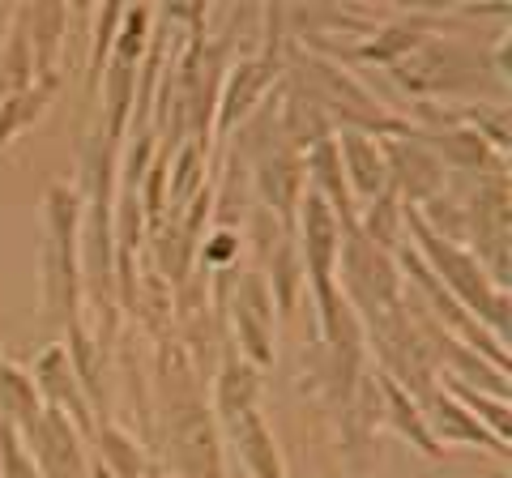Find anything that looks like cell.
Masks as SVG:
<instances>
[{"label": "cell", "mask_w": 512, "mask_h": 478, "mask_svg": "<svg viewBox=\"0 0 512 478\" xmlns=\"http://www.w3.org/2000/svg\"><path fill=\"white\" fill-rule=\"evenodd\" d=\"M282 86L312 99L325 116L333 120V129H355L372 137H406L414 133V124L402 120V111L384 107L367 86H359V77H350L338 60L312 52L299 39L282 43Z\"/></svg>", "instance_id": "6da1fadb"}, {"label": "cell", "mask_w": 512, "mask_h": 478, "mask_svg": "<svg viewBox=\"0 0 512 478\" xmlns=\"http://www.w3.org/2000/svg\"><path fill=\"white\" fill-rule=\"evenodd\" d=\"M389 77L414 103H431V99L478 103V94L500 90V99H504V90H508L487 47H478L470 39H444V35L423 39L406 60H397Z\"/></svg>", "instance_id": "7a4b0ae2"}, {"label": "cell", "mask_w": 512, "mask_h": 478, "mask_svg": "<svg viewBox=\"0 0 512 478\" xmlns=\"http://www.w3.org/2000/svg\"><path fill=\"white\" fill-rule=\"evenodd\" d=\"M406 244L419 252L423 265L436 274V282L444 291L453 295L495 342L508 346V325H512L508 291H495V282L487 278V269L474 261V252L466 244H448V239H440L436 231H427L423 218L414 214L410 205H406Z\"/></svg>", "instance_id": "3957f363"}, {"label": "cell", "mask_w": 512, "mask_h": 478, "mask_svg": "<svg viewBox=\"0 0 512 478\" xmlns=\"http://www.w3.org/2000/svg\"><path fill=\"white\" fill-rule=\"evenodd\" d=\"M338 291L350 299L359 321H376L402 308V269H397V252L376 248L363 239L359 227H342V248H338V269H333Z\"/></svg>", "instance_id": "277c9868"}, {"label": "cell", "mask_w": 512, "mask_h": 478, "mask_svg": "<svg viewBox=\"0 0 512 478\" xmlns=\"http://www.w3.org/2000/svg\"><path fill=\"white\" fill-rule=\"evenodd\" d=\"M512 197H508V167L491 175H474L466 188V248L487 269L495 291H508L512 278Z\"/></svg>", "instance_id": "5b68a950"}, {"label": "cell", "mask_w": 512, "mask_h": 478, "mask_svg": "<svg viewBox=\"0 0 512 478\" xmlns=\"http://www.w3.org/2000/svg\"><path fill=\"white\" fill-rule=\"evenodd\" d=\"M222 321L231 329V346L256 368H269L278 355V308L274 295L265 286L261 269H239L235 286L227 291V304H222Z\"/></svg>", "instance_id": "8992f818"}, {"label": "cell", "mask_w": 512, "mask_h": 478, "mask_svg": "<svg viewBox=\"0 0 512 478\" xmlns=\"http://www.w3.org/2000/svg\"><path fill=\"white\" fill-rule=\"evenodd\" d=\"M295 248L303 265V282L312 286V295L329 291L333 269H338V248H342V222L316 193H303L295 210Z\"/></svg>", "instance_id": "52a82bcc"}, {"label": "cell", "mask_w": 512, "mask_h": 478, "mask_svg": "<svg viewBox=\"0 0 512 478\" xmlns=\"http://www.w3.org/2000/svg\"><path fill=\"white\" fill-rule=\"evenodd\" d=\"M448 26V18H440V13L431 9H406L397 13V18L389 22H376V30L367 39H359L355 47H338V52H320L329 60H359V65H380V69H393L397 60H406L414 47H419L423 39L440 35V30Z\"/></svg>", "instance_id": "ba28073f"}, {"label": "cell", "mask_w": 512, "mask_h": 478, "mask_svg": "<svg viewBox=\"0 0 512 478\" xmlns=\"http://www.w3.org/2000/svg\"><path fill=\"white\" fill-rule=\"evenodd\" d=\"M384 158H389V188L402 197V205H410V210H419V205H427L431 197H440L448 188V180H453L440 158L427 150L419 129L406 133V137H384Z\"/></svg>", "instance_id": "9c48e42d"}, {"label": "cell", "mask_w": 512, "mask_h": 478, "mask_svg": "<svg viewBox=\"0 0 512 478\" xmlns=\"http://www.w3.org/2000/svg\"><path fill=\"white\" fill-rule=\"evenodd\" d=\"M252 175V197L265 214H274L282 227L295 231V210L303 193H308V175H303V154L291 146H274L265 154H256L248 163Z\"/></svg>", "instance_id": "30bf717a"}, {"label": "cell", "mask_w": 512, "mask_h": 478, "mask_svg": "<svg viewBox=\"0 0 512 478\" xmlns=\"http://www.w3.org/2000/svg\"><path fill=\"white\" fill-rule=\"evenodd\" d=\"M26 372H30V380H35L43 406L60 410L64 419H73L77 432L94 440V427H99V419H94V406H90V397L82 389V380H77V368H73L64 342H47Z\"/></svg>", "instance_id": "8fae6325"}, {"label": "cell", "mask_w": 512, "mask_h": 478, "mask_svg": "<svg viewBox=\"0 0 512 478\" xmlns=\"http://www.w3.org/2000/svg\"><path fill=\"white\" fill-rule=\"evenodd\" d=\"M22 444L43 478H90L86 436L77 432L73 419H64L60 410L47 406L35 419V427L22 436Z\"/></svg>", "instance_id": "7c38bea8"}, {"label": "cell", "mask_w": 512, "mask_h": 478, "mask_svg": "<svg viewBox=\"0 0 512 478\" xmlns=\"http://www.w3.org/2000/svg\"><path fill=\"white\" fill-rule=\"evenodd\" d=\"M261 389H265V372L256 368V363H248L239 350L227 342V355H222L218 372H214V389H210V414L227 427L235 423L239 414H252L261 410Z\"/></svg>", "instance_id": "4fadbf2b"}, {"label": "cell", "mask_w": 512, "mask_h": 478, "mask_svg": "<svg viewBox=\"0 0 512 478\" xmlns=\"http://www.w3.org/2000/svg\"><path fill=\"white\" fill-rule=\"evenodd\" d=\"M419 406H423L427 432L436 436V444H440V449H444V444H461V449H487V453H500V457L508 453V444H500V440H495V436L487 432V427L478 423L474 414H470L466 406H461L457 397L448 393L444 385H436V389H431V393L423 397Z\"/></svg>", "instance_id": "5bb4252c"}, {"label": "cell", "mask_w": 512, "mask_h": 478, "mask_svg": "<svg viewBox=\"0 0 512 478\" xmlns=\"http://www.w3.org/2000/svg\"><path fill=\"white\" fill-rule=\"evenodd\" d=\"M333 141H338V158H342L346 188H350V197H355V205L376 201L384 188H389V158H384V137L342 129V133H333Z\"/></svg>", "instance_id": "9a60e30c"}, {"label": "cell", "mask_w": 512, "mask_h": 478, "mask_svg": "<svg viewBox=\"0 0 512 478\" xmlns=\"http://www.w3.org/2000/svg\"><path fill=\"white\" fill-rule=\"evenodd\" d=\"M419 137L427 141V150L440 158L448 175H466V180H474V175H491L508 167L504 154H495L483 137H478L470 124H444V129H419Z\"/></svg>", "instance_id": "2e32d148"}, {"label": "cell", "mask_w": 512, "mask_h": 478, "mask_svg": "<svg viewBox=\"0 0 512 478\" xmlns=\"http://www.w3.org/2000/svg\"><path fill=\"white\" fill-rule=\"evenodd\" d=\"M154 389H158V402H163V410L205 402L197 363L188 359L184 342L171 338V333H167V338H158V350H154Z\"/></svg>", "instance_id": "e0dca14e"}, {"label": "cell", "mask_w": 512, "mask_h": 478, "mask_svg": "<svg viewBox=\"0 0 512 478\" xmlns=\"http://www.w3.org/2000/svg\"><path fill=\"white\" fill-rule=\"evenodd\" d=\"M227 436L239 449V457H244V466H248L252 478H286L282 449H278V440H274V432H269L261 410L239 414L235 423H227Z\"/></svg>", "instance_id": "ac0fdd59"}, {"label": "cell", "mask_w": 512, "mask_h": 478, "mask_svg": "<svg viewBox=\"0 0 512 478\" xmlns=\"http://www.w3.org/2000/svg\"><path fill=\"white\" fill-rule=\"evenodd\" d=\"M18 22L30 39V56H35V73L39 77H56L60 65V47H64V30H69V5H22Z\"/></svg>", "instance_id": "d6986e66"}, {"label": "cell", "mask_w": 512, "mask_h": 478, "mask_svg": "<svg viewBox=\"0 0 512 478\" xmlns=\"http://www.w3.org/2000/svg\"><path fill=\"white\" fill-rule=\"evenodd\" d=\"M380 376V372H376ZM380 406H384V427H389L393 436H402L414 453H423V457H444L448 449H440L436 436L427 432V419H423V406L414 402V397L406 389H397L389 376H380Z\"/></svg>", "instance_id": "ffe728a7"}, {"label": "cell", "mask_w": 512, "mask_h": 478, "mask_svg": "<svg viewBox=\"0 0 512 478\" xmlns=\"http://www.w3.org/2000/svg\"><path fill=\"white\" fill-rule=\"evenodd\" d=\"M210 184V141L188 137L167 154V214L184 205Z\"/></svg>", "instance_id": "44dd1931"}, {"label": "cell", "mask_w": 512, "mask_h": 478, "mask_svg": "<svg viewBox=\"0 0 512 478\" xmlns=\"http://www.w3.org/2000/svg\"><path fill=\"white\" fill-rule=\"evenodd\" d=\"M94 461H99L111 478H146L154 466V457L141 449L124 427L107 423V419L94 427Z\"/></svg>", "instance_id": "7402d4cb"}, {"label": "cell", "mask_w": 512, "mask_h": 478, "mask_svg": "<svg viewBox=\"0 0 512 478\" xmlns=\"http://www.w3.org/2000/svg\"><path fill=\"white\" fill-rule=\"evenodd\" d=\"M56 90H60V73L56 77H39L35 86L9 94V99L0 103V150H5L13 137H22L26 129H35V124L47 116V107H52Z\"/></svg>", "instance_id": "603a6c76"}, {"label": "cell", "mask_w": 512, "mask_h": 478, "mask_svg": "<svg viewBox=\"0 0 512 478\" xmlns=\"http://www.w3.org/2000/svg\"><path fill=\"white\" fill-rule=\"evenodd\" d=\"M43 410L47 406H43V397L35 389V380H30V372L18 368V363L0 359V419H5L18 436H26Z\"/></svg>", "instance_id": "cb8c5ba5"}, {"label": "cell", "mask_w": 512, "mask_h": 478, "mask_svg": "<svg viewBox=\"0 0 512 478\" xmlns=\"http://www.w3.org/2000/svg\"><path fill=\"white\" fill-rule=\"evenodd\" d=\"M261 274H265V286H269V295H274V308L278 316H291L299 308V291L308 282H303V265H299V248H295V231L282 239V244L269 252L265 265H261Z\"/></svg>", "instance_id": "d4e9b609"}, {"label": "cell", "mask_w": 512, "mask_h": 478, "mask_svg": "<svg viewBox=\"0 0 512 478\" xmlns=\"http://www.w3.org/2000/svg\"><path fill=\"white\" fill-rule=\"evenodd\" d=\"M355 227H359L363 239H372L376 248L397 252L406 244V205H402V197H397L393 188H384L376 201L363 205V214L355 218Z\"/></svg>", "instance_id": "484cf974"}, {"label": "cell", "mask_w": 512, "mask_h": 478, "mask_svg": "<svg viewBox=\"0 0 512 478\" xmlns=\"http://www.w3.org/2000/svg\"><path fill=\"white\" fill-rule=\"evenodd\" d=\"M35 82H39V73H35V56H30V39L18 22V13H13L9 35L0 43V103H5L9 94L35 86Z\"/></svg>", "instance_id": "4316f807"}, {"label": "cell", "mask_w": 512, "mask_h": 478, "mask_svg": "<svg viewBox=\"0 0 512 478\" xmlns=\"http://www.w3.org/2000/svg\"><path fill=\"white\" fill-rule=\"evenodd\" d=\"M239 252H244V235H239V227H210L201 235L197 265H201V274H222V269L239 265Z\"/></svg>", "instance_id": "83f0119b"}, {"label": "cell", "mask_w": 512, "mask_h": 478, "mask_svg": "<svg viewBox=\"0 0 512 478\" xmlns=\"http://www.w3.org/2000/svg\"><path fill=\"white\" fill-rule=\"evenodd\" d=\"M124 18V5L120 0H107V5L94 13V47H90V86H99V77L107 69V56H111V43H116V30Z\"/></svg>", "instance_id": "f1b7e54d"}, {"label": "cell", "mask_w": 512, "mask_h": 478, "mask_svg": "<svg viewBox=\"0 0 512 478\" xmlns=\"http://www.w3.org/2000/svg\"><path fill=\"white\" fill-rule=\"evenodd\" d=\"M0 478H43L39 466L30 461L22 436L5 419H0Z\"/></svg>", "instance_id": "f546056e"}]
</instances>
